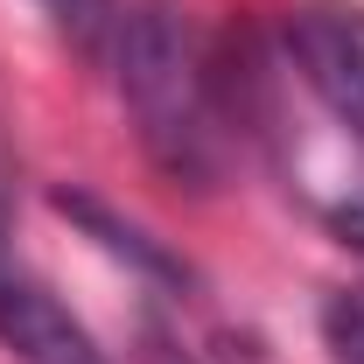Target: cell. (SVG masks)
I'll use <instances>...</instances> for the list:
<instances>
[{
  "label": "cell",
  "instance_id": "obj_7",
  "mask_svg": "<svg viewBox=\"0 0 364 364\" xmlns=\"http://www.w3.org/2000/svg\"><path fill=\"white\" fill-rule=\"evenodd\" d=\"M316 218H322V231H329L336 245L364 252V176L358 182H336L329 196H316Z\"/></svg>",
  "mask_w": 364,
  "mask_h": 364
},
{
  "label": "cell",
  "instance_id": "obj_1",
  "mask_svg": "<svg viewBox=\"0 0 364 364\" xmlns=\"http://www.w3.org/2000/svg\"><path fill=\"white\" fill-rule=\"evenodd\" d=\"M105 70H112L119 105H127L140 147H147V161L161 176L189 182V189L225 182L238 105L225 91L218 49L203 43V28L182 7H168V0L127 7L119 36L105 49Z\"/></svg>",
  "mask_w": 364,
  "mask_h": 364
},
{
  "label": "cell",
  "instance_id": "obj_4",
  "mask_svg": "<svg viewBox=\"0 0 364 364\" xmlns=\"http://www.w3.org/2000/svg\"><path fill=\"white\" fill-rule=\"evenodd\" d=\"M49 203H56L70 225L85 231L98 252L127 259V267H134L147 287H161V294H189V287H196V273H189V259H182L176 245H168V238H154L147 225H134V218H119V210H112L98 189H56Z\"/></svg>",
  "mask_w": 364,
  "mask_h": 364
},
{
  "label": "cell",
  "instance_id": "obj_3",
  "mask_svg": "<svg viewBox=\"0 0 364 364\" xmlns=\"http://www.w3.org/2000/svg\"><path fill=\"white\" fill-rule=\"evenodd\" d=\"M0 350L14 364H112L98 336L21 267L0 273Z\"/></svg>",
  "mask_w": 364,
  "mask_h": 364
},
{
  "label": "cell",
  "instance_id": "obj_2",
  "mask_svg": "<svg viewBox=\"0 0 364 364\" xmlns=\"http://www.w3.org/2000/svg\"><path fill=\"white\" fill-rule=\"evenodd\" d=\"M280 43L309 98L364 147V0H301Z\"/></svg>",
  "mask_w": 364,
  "mask_h": 364
},
{
  "label": "cell",
  "instance_id": "obj_5",
  "mask_svg": "<svg viewBox=\"0 0 364 364\" xmlns=\"http://www.w3.org/2000/svg\"><path fill=\"white\" fill-rule=\"evenodd\" d=\"M36 7L49 14V28L77 49V56H91V63H105V49H112L119 21H127L119 0H36Z\"/></svg>",
  "mask_w": 364,
  "mask_h": 364
},
{
  "label": "cell",
  "instance_id": "obj_6",
  "mask_svg": "<svg viewBox=\"0 0 364 364\" xmlns=\"http://www.w3.org/2000/svg\"><path fill=\"white\" fill-rule=\"evenodd\" d=\"M316 329H322V350H329V364H364V280H350V287H329V294H322Z\"/></svg>",
  "mask_w": 364,
  "mask_h": 364
},
{
  "label": "cell",
  "instance_id": "obj_9",
  "mask_svg": "<svg viewBox=\"0 0 364 364\" xmlns=\"http://www.w3.org/2000/svg\"><path fill=\"white\" fill-rule=\"evenodd\" d=\"M0 176H7V161H0ZM14 267V238H7V182H0V273Z\"/></svg>",
  "mask_w": 364,
  "mask_h": 364
},
{
  "label": "cell",
  "instance_id": "obj_8",
  "mask_svg": "<svg viewBox=\"0 0 364 364\" xmlns=\"http://www.w3.org/2000/svg\"><path fill=\"white\" fill-rule=\"evenodd\" d=\"M140 364H196V358H189L182 343H168L161 329H147V358H140Z\"/></svg>",
  "mask_w": 364,
  "mask_h": 364
}]
</instances>
